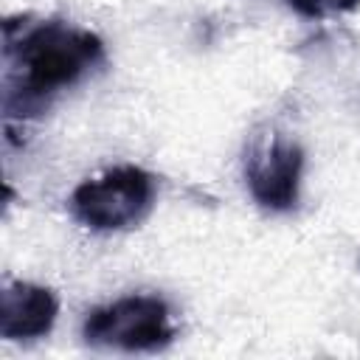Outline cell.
I'll use <instances>...</instances> for the list:
<instances>
[{
  "label": "cell",
  "instance_id": "cell-3",
  "mask_svg": "<svg viewBox=\"0 0 360 360\" xmlns=\"http://www.w3.org/2000/svg\"><path fill=\"white\" fill-rule=\"evenodd\" d=\"M82 335L96 349L158 352L174 340V323L172 309L160 295L135 292L96 307L84 318Z\"/></svg>",
  "mask_w": 360,
  "mask_h": 360
},
{
  "label": "cell",
  "instance_id": "cell-2",
  "mask_svg": "<svg viewBox=\"0 0 360 360\" xmlns=\"http://www.w3.org/2000/svg\"><path fill=\"white\" fill-rule=\"evenodd\" d=\"M155 202V177L132 163L87 177L70 194V214L90 231H124L138 225Z\"/></svg>",
  "mask_w": 360,
  "mask_h": 360
},
{
  "label": "cell",
  "instance_id": "cell-4",
  "mask_svg": "<svg viewBox=\"0 0 360 360\" xmlns=\"http://www.w3.org/2000/svg\"><path fill=\"white\" fill-rule=\"evenodd\" d=\"M304 149L284 132L256 135L245 155V183L250 197L267 211H290L298 202Z\"/></svg>",
  "mask_w": 360,
  "mask_h": 360
},
{
  "label": "cell",
  "instance_id": "cell-1",
  "mask_svg": "<svg viewBox=\"0 0 360 360\" xmlns=\"http://www.w3.org/2000/svg\"><path fill=\"white\" fill-rule=\"evenodd\" d=\"M104 62V42L68 20L8 17L3 22V115H39L51 98Z\"/></svg>",
  "mask_w": 360,
  "mask_h": 360
},
{
  "label": "cell",
  "instance_id": "cell-6",
  "mask_svg": "<svg viewBox=\"0 0 360 360\" xmlns=\"http://www.w3.org/2000/svg\"><path fill=\"white\" fill-rule=\"evenodd\" d=\"M287 6L292 11H298L301 17L309 20H323V17H335V14H349L360 6V0H287Z\"/></svg>",
  "mask_w": 360,
  "mask_h": 360
},
{
  "label": "cell",
  "instance_id": "cell-5",
  "mask_svg": "<svg viewBox=\"0 0 360 360\" xmlns=\"http://www.w3.org/2000/svg\"><path fill=\"white\" fill-rule=\"evenodd\" d=\"M59 315L53 290L31 281H8L0 292V335L6 340L45 338Z\"/></svg>",
  "mask_w": 360,
  "mask_h": 360
}]
</instances>
